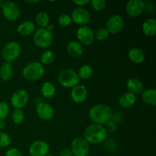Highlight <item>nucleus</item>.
I'll return each mask as SVG.
<instances>
[{
	"mask_svg": "<svg viewBox=\"0 0 156 156\" xmlns=\"http://www.w3.org/2000/svg\"><path fill=\"white\" fill-rule=\"evenodd\" d=\"M123 114L121 111H116V112L112 113V116H111V120L115 122L116 123H120L123 120Z\"/></svg>",
	"mask_w": 156,
	"mask_h": 156,
	"instance_id": "nucleus-37",
	"label": "nucleus"
},
{
	"mask_svg": "<svg viewBox=\"0 0 156 156\" xmlns=\"http://www.w3.org/2000/svg\"><path fill=\"white\" fill-rule=\"evenodd\" d=\"M105 27L111 34H117L124 27V20L120 15H114L108 18Z\"/></svg>",
	"mask_w": 156,
	"mask_h": 156,
	"instance_id": "nucleus-12",
	"label": "nucleus"
},
{
	"mask_svg": "<svg viewBox=\"0 0 156 156\" xmlns=\"http://www.w3.org/2000/svg\"><path fill=\"white\" fill-rule=\"evenodd\" d=\"M145 10L147 11L149 13H152L155 10V5L152 2H146V5H145Z\"/></svg>",
	"mask_w": 156,
	"mask_h": 156,
	"instance_id": "nucleus-40",
	"label": "nucleus"
},
{
	"mask_svg": "<svg viewBox=\"0 0 156 156\" xmlns=\"http://www.w3.org/2000/svg\"><path fill=\"white\" fill-rule=\"evenodd\" d=\"M40 1H27V2L28 3H37V2H39Z\"/></svg>",
	"mask_w": 156,
	"mask_h": 156,
	"instance_id": "nucleus-45",
	"label": "nucleus"
},
{
	"mask_svg": "<svg viewBox=\"0 0 156 156\" xmlns=\"http://www.w3.org/2000/svg\"><path fill=\"white\" fill-rule=\"evenodd\" d=\"M21 53V47L17 41H10L4 45L2 49L1 55L5 62L11 63L16 60Z\"/></svg>",
	"mask_w": 156,
	"mask_h": 156,
	"instance_id": "nucleus-4",
	"label": "nucleus"
},
{
	"mask_svg": "<svg viewBox=\"0 0 156 156\" xmlns=\"http://www.w3.org/2000/svg\"><path fill=\"white\" fill-rule=\"evenodd\" d=\"M70 150L73 156H88L90 152L89 143L83 137H76L72 140Z\"/></svg>",
	"mask_w": 156,
	"mask_h": 156,
	"instance_id": "nucleus-7",
	"label": "nucleus"
},
{
	"mask_svg": "<svg viewBox=\"0 0 156 156\" xmlns=\"http://www.w3.org/2000/svg\"><path fill=\"white\" fill-rule=\"evenodd\" d=\"M56 88L54 84L51 82H45L41 87V95L47 99L52 98L56 94Z\"/></svg>",
	"mask_w": 156,
	"mask_h": 156,
	"instance_id": "nucleus-23",
	"label": "nucleus"
},
{
	"mask_svg": "<svg viewBox=\"0 0 156 156\" xmlns=\"http://www.w3.org/2000/svg\"><path fill=\"white\" fill-rule=\"evenodd\" d=\"M45 70L40 62L33 61L27 63L22 69V76L29 82H37L44 76Z\"/></svg>",
	"mask_w": 156,
	"mask_h": 156,
	"instance_id": "nucleus-3",
	"label": "nucleus"
},
{
	"mask_svg": "<svg viewBox=\"0 0 156 156\" xmlns=\"http://www.w3.org/2000/svg\"><path fill=\"white\" fill-rule=\"evenodd\" d=\"M6 124L5 120H0V129H2L5 127Z\"/></svg>",
	"mask_w": 156,
	"mask_h": 156,
	"instance_id": "nucleus-43",
	"label": "nucleus"
},
{
	"mask_svg": "<svg viewBox=\"0 0 156 156\" xmlns=\"http://www.w3.org/2000/svg\"><path fill=\"white\" fill-rule=\"evenodd\" d=\"M46 156H55V155H52V154H48V155H47Z\"/></svg>",
	"mask_w": 156,
	"mask_h": 156,
	"instance_id": "nucleus-46",
	"label": "nucleus"
},
{
	"mask_svg": "<svg viewBox=\"0 0 156 156\" xmlns=\"http://www.w3.org/2000/svg\"><path fill=\"white\" fill-rule=\"evenodd\" d=\"M79 80L77 73L71 69H62L58 75V82L64 88H73L79 85Z\"/></svg>",
	"mask_w": 156,
	"mask_h": 156,
	"instance_id": "nucleus-5",
	"label": "nucleus"
},
{
	"mask_svg": "<svg viewBox=\"0 0 156 156\" xmlns=\"http://www.w3.org/2000/svg\"><path fill=\"white\" fill-rule=\"evenodd\" d=\"M13 76V68L12 63L5 62L0 67V79L4 82L11 80Z\"/></svg>",
	"mask_w": 156,
	"mask_h": 156,
	"instance_id": "nucleus-25",
	"label": "nucleus"
},
{
	"mask_svg": "<svg viewBox=\"0 0 156 156\" xmlns=\"http://www.w3.org/2000/svg\"><path fill=\"white\" fill-rule=\"evenodd\" d=\"M110 33L105 27H99L96 32L94 33V39H96L98 41H104L106 39H108L109 37Z\"/></svg>",
	"mask_w": 156,
	"mask_h": 156,
	"instance_id": "nucleus-30",
	"label": "nucleus"
},
{
	"mask_svg": "<svg viewBox=\"0 0 156 156\" xmlns=\"http://www.w3.org/2000/svg\"><path fill=\"white\" fill-rule=\"evenodd\" d=\"M17 31L20 35L24 37L29 36L34 33L35 24L33 21H24L18 24L17 27Z\"/></svg>",
	"mask_w": 156,
	"mask_h": 156,
	"instance_id": "nucleus-21",
	"label": "nucleus"
},
{
	"mask_svg": "<svg viewBox=\"0 0 156 156\" xmlns=\"http://www.w3.org/2000/svg\"><path fill=\"white\" fill-rule=\"evenodd\" d=\"M46 29H47V30H48V31H50V33H52L53 34V30H54V29H55V26H54V24H49L48 25H47V27H46Z\"/></svg>",
	"mask_w": 156,
	"mask_h": 156,
	"instance_id": "nucleus-42",
	"label": "nucleus"
},
{
	"mask_svg": "<svg viewBox=\"0 0 156 156\" xmlns=\"http://www.w3.org/2000/svg\"><path fill=\"white\" fill-rule=\"evenodd\" d=\"M40 60L42 65H50L55 60L54 53L50 50H45L41 54Z\"/></svg>",
	"mask_w": 156,
	"mask_h": 156,
	"instance_id": "nucleus-27",
	"label": "nucleus"
},
{
	"mask_svg": "<svg viewBox=\"0 0 156 156\" xmlns=\"http://www.w3.org/2000/svg\"><path fill=\"white\" fill-rule=\"evenodd\" d=\"M73 3L78 5L79 7L84 8V6H86L87 5L89 4L90 1L89 0H77V1H73Z\"/></svg>",
	"mask_w": 156,
	"mask_h": 156,
	"instance_id": "nucleus-39",
	"label": "nucleus"
},
{
	"mask_svg": "<svg viewBox=\"0 0 156 156\" xmlns=\"http://www.w3.org/2000/svg\"><path fill=\"white\" fill-rule=\"evenodd\" d=\"M59 156H73L71 150L69 148H64L59 152Z\"/></svg>",
	"mask_w": 156,
	"mask_h": 156,
	"instance_id": "nucleus-41",
	"label": "nucleus"
},
{
	"mask_svg": "<svg viewBox=\"0 0 156 156\" xmlns=\"http://www.w3.org/2000/svg\"><path fill=\"white\" fill-rule=\"evenodd\" d=\"M28 151L30 156H46L50 152V146L44 140H36L30 144Z\"/></svg>",
	"mask_w": 156,
	"mask_h": 156,
	"instance_id": "nucleus-14",
	"label": "nucleus"
},
{
	"mask_svg": "<svg viewBox=\"0 0 156 156\" xmlns=\"http://www.w3.org/2000/svg\"><path fill=\"white\" fill-rule=\"evenodd\" d=\"M36 114L43 120H50L54 116V109L47 102H40L36 107Z\"/></svg>",
	"mask_w": 156,
	"mask_h": 156,
	"instance_id": "nucleus-15",
	"label": "nucleus"
},
{
	"mask_svg": "<svg viewBox=\"0 0 156 156\" xmlns=\"http://www.w3.org/2000/svg\"><path fill=\"white\" fill-rule=\"evenodd\" d=\"M136 95L129 91L122 94L119 98V105L121 108H125V109L132 108L136 104Z\"/></svg>",
	"mask_w": 156,
	"mask_h": 156,
	"instance_id": "nucleus-20",
	"label": "nucleus"
},
{
	"mask_svg": "<svg viewBox=\"0 0 156 156\" xmlns=\"http://www.w3.org/2000/svg\"><path fill=\"white\" fill-rule=\"evenodd\" d=\"M128 59L135 64H141L146 59V53L139 47H133L128 52Z\"/></svg>",
	"mask_w": 156,
	"mask_h": 156,
	"instance_id": "nucleus-18",
	"label": "nucleus"
},
{
	"mask_svg": "<svg viewBox=\"0 0 156 156\" xmlns=\"http://www.w3.org/2000/svg\"><path fill=\"white\" fill-rule=\"evenodd\" d=\"M11 144V138L5 132L0 131V148H6Z\"/></svg>",
	"mask_w": 156,
	"mask_h": 156,
	"instance_id": "nucleus-34",
	"label": "nucleus"
},
{
	"mask_svg": "<svg viewBox=\"0 0 156 156\" xmlns=\"http://www.w3.org/2000/svg\"><path fill=\"white\" fill-rule=\"evenodd\" d=\"M142 100L146 105L151 106L156 105V89L155 88H149L144 90L142 93Z\"/></svg>",
	"mask_w": 156,
	"mask_h": 156,
	"instance_id": "nucleus-24",
	"label": "nucleus"
},
{
	"mask_svg": "<svg viewBox=\"0 0 156 156\" xmlns=\"http://www.w3.org/2000/svg\"><path fill=\"white\" fill-rule=\"evenodd\" d=\"M105 146H107V149L108 151H112V152L115 151L116 149H117V144L112 140H110V141L107 142Z\"/></svg>",
	"mask_w": 156,
	"mask_h": 156,
	"instance_id": "nucleus-38",
	"label": "nucleus"
},
{
	"mask_svg": "<svg viewBox=\"0 0 156 156\" xmlns=\"http://www.w3.org/2000/svg\"><path fill=\"white\" fill-rule=\"evenodd\" d=\"M76 37L82 46H89L94 41V32L89 26H80L76 30Z\"/></svg>",
	"mask_w": 156,
	"mask_h": 156,
	"instance_id": "nucleus-9",
	"label": "nucleus"
},
{
	"mask_svg": "<svg viewBox=\"0 0 156 156\" xmlns=\"http://www.w3.org/2000/svg\"><path fill=\"white\" fill-rule=\"evenodd\" d=\"M145 5L146 2L143 0H129L126 4L125 10L129 17L136 18L143 13L145 11Z\"/></svg>",
	"mask_w": 156,
	"mask_h": 156,
	"instance_id": "nucleus-13",
	"label": "nucleus"
},
{
	"mask_svg": "<svg viewBox=\"0 0 156 156\" xmlns=\"http://www.w3.org/2000/svg\"><path fill=\"white\" fill-rule=\"evenodd\" d=\"M50 18L46 12H40L35 16V22L41 28H46L50 24Z\"/></svg>",
	"mask_w": 156,
	"mask_h": 156,
	"instance_id": "nucleus-26",
	"label": "nucleus"
},
{
	"mask_svg": "<svg viewBox=\"0 0 156 156\" xmlns=\"http://www.w3.org/2000/svg\"><path fill=\"white\" fill-rule=\"evenodd\" d=\"M5 1H3V0H0V8H2L3 5L5 4Z\"/></svg>",
	"mask_w": 156,
	"mask_h": 156,
	"instance_id": "nucleus-44",
	"label": "nucleus"
},
{
	"mask_svg": "<svg viewBox=\"0 0 156 156\" xmlns=\"http://www.w3.org/2000/svg\"><path fill=\"white\" fill-rule=\"evenodd\" d=\"M126 88L129 92L133 94H142L144 91V85L140 79L137 78H130L126 82Z\"/></svg>",
	"mask_w": 156,
	"mask_h": 156,
	"instance_id": "nucleus-17",
	"label": "nucleus"
},
{
	"mask_svg": "<svg viewBox=\"0 0 156 156\" xmlns=\"http://www.w3.org/2000/svg\"><path fill=\"white\" fill-rule=\"evenodd\" d=\"M90 4L94 10L100 12L106 8L107 2L105 0H92L90 1Z\"/></svg>",
	"mask_w": 156,
	"mask_h": 156,
	"instance_id": "nucleus-32",
	"label": "nucleus"
},
{
	"mask_svg": "<svg viewBox=\"0 0 156 156\" xmlns=\"http://www.w3.org/2000/svg\"><path fill=\"white\" fill-rule=\"evenodd\" d=\"M112 110L105 104H97L88 111V117L93 123L105 125L111 119Z\"/></svg>",
	"mask_w": 156,
	"mask_h": 156,
	"instance_id": "nucleus-1",
	"label": "nucleus"
},
{
	"mask_svg": "<svg viewBox=\"0 0 156 156\" xmlns=\"http://www.w3.org/2000/svg\"><path fill=\"white\" fill-rule=\"evenodd\" d=\"M5 156H23L21 151L17 148H10L6 151Z\"/></svg>",
	"mask_w": 156,
	"mask_h": 156,
	"instance_id": "nucleus-36",
	"label": "nucleus"
},
{
	"mask_svg": "<svg viewBox=\"0 0 156 156\" xmlns=\"http://www.w3.org/2000/svg\"><path fill=\"white\" fill-rule=\"evenodd\" d=\"M108 133L103 125L91 123L85 128L83 138L91 144H98L106 140Z\"/></svg>",
	"mask_w": 156,
	"mask_h": 156,
	"instance_id": "nucleus-2",
	"label": "nucleus"
},
{
	"mask_svg": "<svg viewBox=\"0 0 156 156\" xmlns=\"http://www.w3.org/2000/svg\"><path fill=\"white\" fill-rule=\"evenodd\" d=\"M29 101V94L25 89H18L12 94L10 103L15 109H22Z\"/></svg>",
	"mask_w": 156,
	"mask_h": 156,
	"instance_id": "nucleus-10",
	"label": "nucleus"
},
{
	"mask_svg": "<svg viewBox=\"0 0 156 156\" xmlns=\"http://www.w3.org/2000/svg\"><path fill=\"white\" fill-rule=\"evenodd\" d=\"M33 41L39 48L47 49L53 44V34L48 31L46 28H39L34 33Z\"/></svg>",
	"mask_w": 156,
	"mask_h": 156,
	"instance_id": "nucleus-6",
	"label": "nucleus"
},
{
	"mask_svg": "<svg viewBox=\"0 0 156 156\" xmlns=\"http://www.w3.org/2000/svg\"><path fill=\"white\" fill-rule=\"evenodd\" d=\"M57 22L61 27H67L71 25L73 21H72L71 16L69 15H68V14H62L58 18Z\"/></svg>",
	"mask_w": 156,
	"mask_h": 156,
	"instance_id": "nucleus-31",
	"label": "nucleus"
},
{
	"mask_svg": "<svg viewBox=\"0 0 156 156\" xmlns=\"http://www.w3.org/2000/svg\"><path fill=\"white\" fill-rule=\"evenodd\" d=\"M2 13L6 20L15 21L21 16V9L17 3L12 1H5L2 8Z\"/></svg>",
	"mask_w": 156,
	"mask_h": 156,
	"instance_id": "nucleus-8",
	"label": "nucleus"
},
{
	"mask_svg": "<svg viewBox=\"0 0 156 156\" xmlns=\"http://www.w3.org/2000/svg\"><path fill=\"white\" fill-rule=\"evenodd\" d=\"M142 30L147 37H154L156 34V20L154 18L146 19L142 25Z\"/></svg>",
	"mask_w": 156,
	"mask_h": 156,
	"instance_id": "nucleus-22",
	"label": "nucleus"
},
{
	"mask_svg": "<svg viewBox=\"0 0 156 156\" xmlns=\"http://www.w3.org/2000/svg\"><path fill=\"white\" fill-rule=\"evenodd\" d=\"M71 98L75 103L81 104L83 103L88 97V90L84 85H77L76 86L72 88L70 93Z\"/></svg>",
	"mask_w": 156,
	"mask_h": 156,
	"instance_id": "nucleus-16",
	"label": "nucleus"
},
{
	"mask_svg": "<svg viewBox=\"0 0 156 156\" xmlns=\"http://www.w3.org/2000/svg\"><path fill=\"white\" fill-rule=\"evenodd\" d=\"M66 50L68 54L74 58L80 57L84 53L83 46L77 41H72L69 42L67 44Z\"/></svg>",
	"mask_w": 156,
	"mask_h": 156,
	"instance_id": "nucleus-19",
	"label": "nucleus"
},
{
	"mask_svg": "<svg viewBox=\"0 0 156 156\" xmlns=\"http://www.w3.org/2000/svg\"><path fill=\"white\" fill-rule=\"evenodd\" d=\"M79 79H88L92 76L93 69L91 66L88 64H84L79 68L77 73Z\"/></svg>",
	"mask_w": 156,
	"mask_h": 156,
	"instance_id": "nucleus-28",
	"label": "nucleus"
},
{
	"mask_svg": "<svg viewBox=\"0 0 156 156\" xmlns=\"http://www.w3.org/2000/svg\"><path fill=\"white\" fill-rule=\"evenodd\" d=\"M11 117L15 124H21L24 120V113L22 109H15L12 111Z\"/></svg>",
	"mask_w": 156,
	"mask_h": 156,
	"instance_id": "nucleus-29",
	"label": "nucleus"
},
{
	"mask_svg": "<svg viewBox=\"0 0 156 156\" xmlns=\"http://www.w3.org/2000/svg\"><path fill=\"white\" fill-rule=\"evenodd\" d=\"M71 18L73 22L80 26L87 25L91 20V15L89 12L85 8L77 7L72 12Z\"/></svg>",
	"mask_w": 156,
	"mask_h": 156,
	"instance_id": "nucleus-11",
	"label": "nucleus"
},
{
	"mask_svg": "<svg viewBox=\"0 0 156 156\" xmlns=\"http://www.w3.org/2000/svg\"><path fill=\"white\" fill-rule=\"evenodd\" d=\"M104 126H105V129H106L107 133H114L117 129V123L111 120L107 122Z\"/></svg>",
	"mask_w": 156,
	"mask_h": 156,
	"instance_id": "nucleus-35",
	"label": "nucleus"
},
{
	"mask_svg": "<svg viewBox=\"0 0 156 156\" xmlns=\"http://www.w3.org/2000/svg\"><path fill=\"white\" fill-rule=\"evenodd\" d=\"M9 105L5 101H0V120H5L9 114Z\"/></svg>",
	"mask_w": 156,
	"mask_h": 156,
	"instance_id": "nucleus-33",
	"label": "nucleus"
}]
</instances>
